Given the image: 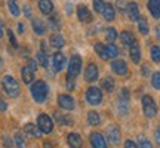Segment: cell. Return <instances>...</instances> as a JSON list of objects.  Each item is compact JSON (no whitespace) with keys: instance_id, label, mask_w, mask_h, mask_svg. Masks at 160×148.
I'll list each match as a JSON object with an SVG mask.
<instances>
[{"instance_id":"1","label":"cell","mask_w":160,"mask_h":148,"mask_svg":"<svg viewBox=\"0 0 160 148\" xmlns=\"http://www.w3.org/2000/svg\"><path fill=\"white\" fill-rule=\"evenodd\" d=\"M48 93H49V87L46 85L45 81H42V80H37L34 81L33 85H31V95L34 98L36 102H45L46 98H48Z\"/></svg>"},{"instance_id":"2","label":"cell","mask_w":160,"mask_h":148,"mask_svg":"<svg viewBox=\"0 0 160 148\" xmlns=\"http://www.w3.org/2000/svg\"><path fill=\"white\" fill-rule=\"evenodd\" d=\"M2 86H3V91L6 92V95L11 98H17L19 96V85L18 81L12 76H5L2 80Z\"/></svg>"},{"instance_id":"3","label":"cell","mask_w":160,"mask_h":148,"mask_svg":"<svg viewBox=\"0 0 160 148\" xmlns=\"http://www.w3.org/2000/svg\"><path fill=\"white\" fill-rule=\"evenodd\" d=\"M142 110H144V114L148 119H153L156 114H157V107H156L154 99L151 96H148V95H145L142 98Z\"/></svg>"},{"instance_id":"4","label":"cell","mask_w":160,"mask_h":148,"mask_svg":"<svg viewBox=\"0 0 160 148\" xmlns=\"http://www.w3.org/2000/svg\"><path fill=\"white\" fill-rule=\"evenodd\" d=\"M37 126L42 131V133H51L53 129V121L48 114H40L37 117Z\"/></svg>"},{"instance_id":"5","label":"cell","mask_w":160,"mask_h":148,"mask_svg":"<svg viewBox=\"0 0 160 148\" xmlns=\"http://www.w3.org/2000/svg\"><path fill=\"white\" fill-rule=\"evenodd\" d=\"M86 101L91 104V105H98L102 101V93L98 87H89L86 91Z\"/></svg>"},{"instance_id":"6","label":"cell","mask_w":160,"mask_h":148,"mask_svg":"<svg viewBox=\"0 0 160 148\" xmlns=\"http://www.w3.org/2000/svg\"><path fill=\"white\" fill-rule=\"evenodd\" d=\"M80 70H82V58L79 55H73L68 64V76L77 77L80 74Z\"/></svg>"},{"instance_id":"7","label":"cell","mask_w":160,"mask_h":148,"mask_svg":"<svg viewBox=\"0 0 160 148\" xmlns=\"http://www.w3.org/2000/svg\"><path fill=\"white\" fill-rule=\"evenodd\" d=\"M89 139H91V144H92V147L93 148H108V145H107V139H105L99 132H92Z\"/></svg>"},{"instance_id":"8","label":"cell","mask_w":160,"mask_h":148,"mask_svg":"<svg viewBox=\"0 0 160 148\" xmlns=\"http://www.w3.org/2000/svg\"><path fill=\"white\" fill-rule=\"evenodd\" d=\"M58 104H59L61 108L67 110V111H71L76 107L74 99H73V96H70V95H59L58 96Z\"/></svg>"},{"instance_id":"9","label":"cell","mask_w":160,"mask_h":148,"mask_svg":"<svg viewBox=\"0 0 160 148\" xmlns=\"http://www.w3.org/2000/svg\"><path fill=\"white\" fill-rule=\"evenodd\" d=\"M107 139H108L113 145H117V144L120 142V131L116 125L110 126L108 129H107Z\"/></svg>"},{"instance_id":"10","label":"cell","mask_w":160,"mask_h":148,"mask_svg":"<svg viewBox=\"0 0 160 148\" xmlns=\"http://www.w3.org/2000/svg\"><path fill=\"white\" fill-rule=\"evenodd\" d=\"M111 70L114 71L117 76H125L128 73V65L123 59H114L111 62Z\"/></svg>"},{"instance_id":"11","label":"cell","mask_w":160,"mask_h":148,"mask_svg":"<svg viewBox=\"0 0 160 148\" xmlns=\"http://www.w3.org/2000/svg\"><path fill=\"white\" fill-rule=\"evenodd\" d=\"M77 18H79V21H82V22H91L92 21L91 12H89V9L85 5H80L77 7Z\"/></svg>"},{"instance_id":"12","label":"cell","mask_w":160,"mask_h":148,"mask_svg":"<svg viewBox=\"0 0 160 148\" xmlns=\"http://www.w3.org/2000/svg\"><path fill=\"white\" fill-rule=\"evenodd\" d=\"M52 65H53V70L55 71H61L65 65V57H64L61 52H57L53 58H52Z\"/></svg>"},{"instance_id":"13","label":"cell","mask_w":160,"mask_h":148,"mask_svg":"<svg viewBox=\"0 0 160 148\" xmlns=\"http://www.w3.org/2000/svg\"><path fill=\"white\" fill-rule=\"evenodd\" d=\"M85 79H86V81H95V80H98V68L95 64H89L86 67Z\"/></svg>"},{"instance_id":"14","label":"cell","mask_w":160,"mask_h":148,"mask_svg":"<svg viewBox=\"0 0 160 148\" xmlns=\"http://www.w3.org/2000/svg\"><path fill=\"white\" fill-rule=\"evenodd\" d=\"M126 11H128V15H129V18H131L132 21H138V18H139V7H138V5L135 2L128 3Z\"/></svg>"},{"instance_id":"15","label":"cell","mask_w":160,"mask_h":148,"mask_svg":"<svg viewBox=\"0 0 160 148\" xmlns=\"http://www.w3.org/2000/svg\"><path fill=\"white\" fill-rule=\"evenodd\" d=\"M67 141H68V145L71 148H82V145H83V139L79 133H70L67 136Z\"/></svg>"},{"instance_id":"16","label":"cell","mask_w":160,"mask_h":148,"mask_svg":"<svg viewBox=\"0 0 160 148\" xmlns=\"http://www.w3.org/2000/svg\"><path fill=\"white\" fill-rule=\"evenodd\" d=\"M129 55H131V59L133 62L139 64V61H141V51H139V46L137 45V42L129 46Z\"/></svg>"},{"instance_id":"17","label":"cell","mask_w":160,"mask_h":148,"mask_svg":"<svg viewBox=\"0 0 160 148\" xmlns=\"http://www.w3.org/2000/svg\"><path fill=\"white\" fill-rule=\"evenodd\" d=\"M39 9L43 15H51L52 11H53V3H52L51 0H40Z\"/></svg>"},{"instance_id":"18","label":"cell","mask_w":160,"mask_h":148,"mask_svg":"<svg viewBox=\"0 0 160 148\" xmlns=\"http://www.w3.org/2000/svg\"><path fill=\"white\" fill-rule=\"evenodd\" d=\"M24 131L28 136H34V138H39L42 135V131L39 129V126H34L33 123H27L24 126Z\"/></svg>"},{"instance_id":"19","label":"cell","mask_w":160,"mask_h":148,"mask_svg":"<svg viewBox=\"0 0 160 148\" xmlns=\"http://www.w3.org/2000/svg\"><path fill=\"white\" fill-rule=\"evenodd\" d=\"M148 11L154 18H160V0H148Z\"/></svg>"},{"instance_id":"20","label":"cell","mask_w":160,"mask_h":148,"mask_svg":"<svg viewBox=\"0 0 160 148\" xmlns=\"http://www.w3.org/2000/svg\"><path fill=\"white\" fill-rule=\"evenodd\" d=\"M120 40H122L123 45L129 47L132 43H135V36L132 34L131 31H122L120 33Z\"/></svg>"},{"instance_id":"21","label":"cell","mask_w":160,"mask_h":148,"mask_svg":"<svg viewBox=\"0 0 160 148\" xmlns=\"http://www.w3.org/2000/svg\"><path fill=\"white\" fill-rule=\"evenodd\" d=\"M102 15L107 21H113L116 17V7L113 5H105L104 6V11H102Z\"/></svg>"},{"instance_id":"22","label":"cell","mask_w":160,"mask_h":148,"mask_svg":"<svg viewBox=\"0 0 160 148\" xmlns=\"http://www.w3.org/2000/svg\"><path fill=\"white\" fill-rule=\"evenodd\" d=\"M21 74H22V80H24V83H31L33 80H34V71L30 68L28 65L27 67H24L22 68V71H21Z\"/></svg>"},{"instance_id":"23","label":"cell","mask_w":160,"mask_h":148,"mask_svg":"<svg viewBox=\"0 0 160 148\" xmlns=\"http://www.w3.org/2000/svg\"><path fill=\"white\" fill-rule=\"evenodd\" d=\"M51 45L53 46V47H57V49H61V47H64V45H65V42H64V37L61 34H53L51 36Z\"/></svg>"},{"instance_id":"24","label":"cell","mask_w":160,"mask_h":148,"mask_svg":"<svg viewBox=\"0 0 160 148\" xmlns=\"http://www.w3.org/2000/svg\"><path fill=\"white\" fill-rule=\"evenodd\" d=\"M105 53H107V59H111V58H116L119 55V49L116 45H107L105 46Z\"/></svg>"},{"instance_id":"25","label":"cell","mask_w":160,"mask_h":148,"mask_svg":"<svg viewBox=\"0 0 160 148\" xmlns=\"http://www.w3.org/2000/svg\"><path fill=\"white\" fill-rule=\"evenodd\" d=\"M33 28H34L36 34H39V36H43V34H45V31H46L43 22H42V21H39V19H34V21H33Z\"/></svg>"},{"instance_id":"26","label":"cell","mask_w":160,"mask_h":148,"mask_svg":"<svg viewBox=\"0 0 160 148\" xmlns=\"http://www.w3.org/2000/svg\"><path fill=\"white\" fill-rule=\"evenodd\" d=\"M88 123H89L91 126H98V125H99V123H101V119H99L98 113L91 111V113L88 114Z\"/></svg>"},{"instance_id":"27","label":"cell","mask_w":160,"mask_h":148,"mask_svg":"<svg viewBox=\"0 0 160 148\" xmlns=\"http://www.w3.org/2000/svg\"><path fill=\"white\" fill-rule=\"evenodd\" d=\"M102 89L105 92H113L114 91V80L111 77H107V79L102 80Z\"/></svg>"},{"instance_id":"28","label":"cell","mask_w":160,"mask_h":148,"mask_svg":"<svg viewBox=\"0 0 160 148\" xmlns=\"http://www.w3.org/2000/svg\"><path fill=\"white\" fill-rule=\"evenodd\" d=\"M138 28L142 34H148V24L145 21V18H138Z\"/></svg>"},{"instance_id":"29","label":"cell","mask_w":160,"mask_h":148,"mask_svg":"<svg viewBox=\"0 0 160 148\" xmlns=\"http://www.w3.org/2000/svg\"><path fill=\"white\" fill-rule=\"evenodd\" d=\"M105 37H107V40H108L110 43H114L116 39H117V31H116V28L105 30Z\"/></svg>"},{"instance_id":"30","label":"cell","mask_w":160,"mask_h":148,"mask_svg":"<svg viewBox=\"0 0 160 148\" xmlns=\"http://www.w3.org/2000/svg\"><path fill=\"white\" fill-rule=\"evenodd\" d=\"M95 51L102 59H107V53H105V46H102V43H95Z\"/></svg>"},{"instance_id":"31","label":"cell","mask_w":160,"mask_h":148,"mask_svg":"<svg viewBox=\"0 0 160 148\" xmlns=\"http://www.w3.org/2000/svg\"><path fill=\"white\" fill-rule=\"evenodd\" d=\"M151 59L154 62H160V47H157V46L151 47Z\"/></svg>"},{"instance_id":"32","label":"cell","mask_w":160,"mask_h":148,"mask_svg":"<svg viewBox=\"0 0 160 148\" xmlns=\"http://www.w3.org/2000/svg\"><path fill=\"white\" fill-rule=\"evenodd\" d=\"M37 61H39V64L43 67V68L48 67V57H46L45 52H40L39 55H37Z\"/></svg>"},{"instance_id":"33","label":"cell","mask_w":160,"mask_h":148,"mask_svg":"<svg viewBox=\"0 0 160 148\" xmlns=\"http://www.w3.org/2000/svg\"><path fill=\"white\" fill-rule=\"evenodd\" d=\"M151 85L154 89H160V73H154L151 77Z\"/></svg>"},{"instance_id":"34","label":"cell","mask_w":160,"mask_h":148,"mask_svg":"<svg viewBox=\"0 0 160 148\" xmlns=\"http://www.w3.org/2000/svg\"><path fill=\"white\" fill-rule=\"evenodd\" d=\"M15 145H17L18 148L25 147V141H24V136L21 133H17V135H15Z\"/></svg>"},{"instance_id":"35","label":"cell","mask_w":160,"mask_h":148,"mask_svg":"<svg viewBox=\"0 0 160 148\" xmlns=\"http://www.w3.org/2000/svg\"><path fill=\"white\" fill-rule=\"evenodd\" d=\"M138 148H153V145H151V142H150L147 138H139Z\"/></svg>"},{"instance_id":"36","label":"cell","mask_w":160,"mask_h":148,"mask_svg":"<svg viewBox=\"0 0 160 148\" xmlns=\"http://www.w3.org/2000/svg\"><path fill=\"white\" fill-rule=\"evenodd\" d=\"M104 6H105V3H104L102 0H93V7H95V11L98 13H102Z\"/></svg>"},{"instance_id":"37","label":"cell","mask_w":160,"mask_h":148,"mask_svg":"<svg viewBox=\"0 0 160 148\" xmlns=\"http://www.w3.org/2000/svg\"><path fill=\"white\" fill-rule=\"evenodd\" d=\"M9 9H11V13L12 15H13V17H18V15H19V7H18L17 5H15V2H9Z\"/></svg>"},{"instance_id":"38","label":"cell","mask_w":160,"mask_h":148,"mask_svg":"<svg viewBox=\"0 0 160 148\" xmlns=\"http://www.w3.org/2000/svg\"><path fill=\"white\" fill-rule=\"evenodd\" d=\"M8 36H9V40H11V45L13 46V47H18V42H17V39H15L12 30H8Z\"/></svg>"},{"instance_id":"39","label":"cell","mask_w":160,"mask_h":148,"mask_svg":"<svg viewBox=\"0 0 160 148\" xmlns=\"http://www.w3.org/2000/svg\"><path fill=\"white\" fill-rule=\"evenodd\" d=\"M67 89H68V91H73V89H74V77H71V76L67 77Z\"/></svg>"},{"instance_id":"40","label":"cell","mask_w":160,"mask_h":148,"mask_svg":"<svg viewBox=\"0 0 160 148\" xmlns=\"http://www.w3.org/2000/svg\"><path fill=\"white\" fill-rule=\"evenodd\" d=\"M49 22H51V25L53 27V28H59V22H58V18L57 17H53V18H51L49 19Z\"/></svg>"},{"instance_id":"41","label":"cell","mask_w":160,"mask_h":148,"mask_svg":"<svg viewBox=\"0 0 160 148\" xmlns=\"http://www.w3.org/2000/svg\"><path fill=\"white\" fill-rule=\"evenodd\" d=\"M122 99H123V101H128V99H129V91H128V89H122Z\"/></svg>"},{"instance_id":"42","label":"cell","mask_w":160,"mask_h":148,"mask_svg":"<svg viewBox=\"0 0 160 148\" xmlns=\"http://www.w3.org/2000/svg\"><path fill=\"white\" fill-rule=\"evenodd\" d=\"M125 148H138V145L133 141H126L125 142Z\"/></svg>"},{"instance_id":"43","label":"cell","mask_w":160,"mask_h":148,"mask_svg":"<svg viewBox=\"0 0 160 148\" xmlns=\"http://www.w3.org/2000/svg\"><path fill=\"white\" fill-rule=\"evenodd\" d=\"M154 136H156V141H157V144L160 145V127H157V129H156Z\"/></svg>"},{"instance_id":"44","label":"cell","mask_w":160,"mask_h":148,"mask_svg":"<svg viewBox=\"0 0 160 148\" xmlns=\"http://www.w3.org/2000/svg\"><path fill=\"white\" fill-rule=\"evenodd\" d=\"M6 108H8L6 102L3 101V99H0V111H6Z\"/></svg>"},{"instance_id":"45","label":"cell","mask_w":160,"mask_h":148,"mask_svg":"<svg viewBox=\"0 0 160 148\" xmlns=\"http://www.w3.org/2000/svg\"><path fill=\"white\" fill-rule=\"evenodd\" d=\"M24 12H25V17L27 18H31V11H30L28 6H24Z\"/></svg>"},{"instance_id":"46","label":"cell","mask_w":160,"mask_h":148,"mask_svg":"<svg viewBox=\"0 0 160 148\" xmlns=\"http://www.w3.org/2000/svg\"><path fill=\"white\" fill-rule=\"evenodd\" d=\"M28 67L33 70V71H36V70H37V65H36L34 61H28Z\"/></svg>"},{"instance_id":"47","label":"cell","mask_w":160,"mask_h":148,"mask_svg":"<svg viewBox=\"0 0 160 148\" xmlns=\"http://www.w3.org/2000/svg\"><path fill=\"white\" fill-rule=\"evenodd\" d=\"M3 144H5L6 147H12V141L9 138H5V139H3Z\"/></svg>"},{"instance_id":"48","label":"cell","mask_w":160,"mask_h":148,"mask_svg":"<svg viewBox=\"0 0 160 148\" xmlns=\"http://www.w3.org/2000/svg\"><path fill=\"white\" fill-rule=\"evenodd\" d=\"M156 34H157V37L160 39V24L157 25V27H156Z\"/></svg>"},{"instance_id":"49","label":"cell","mask_w":160,"mask_h":148,"mask_svg":"<svg viewBox=\"0 0 160 148\" xmlns=\"http://www.w3.org/2000/svg\"><path fill=\"white\" fill-rule=\"evenodd\" d=\"M18 31H19V33H22V31H24V25H22V24H18Z\"/></svg>"},{"instance_id":"50","label":"cell","mask_w":160,"mask_h":148,"mask_svg":"<svg viewBox=\"0 0 160 148\" xmlns=\"http://www.w3.org/2000/svg\"><path fill=\"white\" fill-rule=\"evenodd\" d=\"M71 7H73V6H71V5H68V6H67V7H65V12H67V13H71Z\"/></svg>"},{"instance_id":"51","label":"cell","mask_w":160,"mask_h":148,"mask_svg":"<svg viewBox=\"0 0 160 148\" xmlns=\"http://www.w3.org/2000/svg\"><path fill=\"white\" fill-rule=\"evenodd\" d=\"M2 36H3V28L0 27V37H2Z\"/></svg>"},{"instance_id":"52","label":"cell","mask_w":160,"mask_h":148,"mask_svg":"<svg viewBox=\"0 0 160 148\" xmlns=\"http://www.w3.org/2000/svg\"><path fill=\"white\" fill-rule=\"evenodd\" d=\"M12 2H15V0H12Z\"/></svg>"}]
</instances>
